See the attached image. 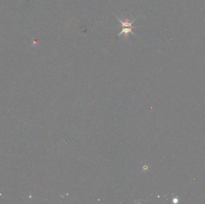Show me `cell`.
Instances as JSON below:
<instances>
[{"mask_svg":"<svg viewBox=\"0 0 205 204\" xmlns=\"http://www.w3.org/2000/svg\"><path fill=\"white\" fill-rule=\"evenodd\" d=\"M133 28H134V27H122V31H121V33H119V34L117 36V37H119V36H121L122 34H124L125 37L127 38L129 33H131L133 36L136 37V36L134 34V33L132 31V29Z\"/></svg>","mask_w":205,"mask_h":204,"instance_id":"6da1fadb","label":"cell"}]
</instances>
